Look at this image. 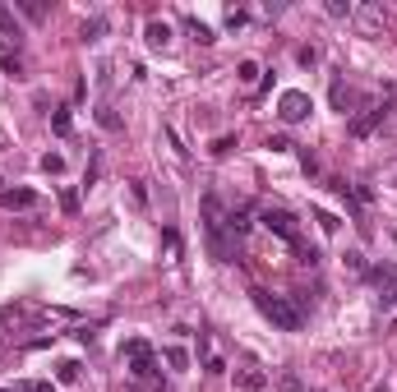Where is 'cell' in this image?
Segmentation results:
<instances>
[{"label":"cell","mask_w":397,"mask_h":392,"mask_svg":"<svg viewBox=\"0 0 397 392\" xmlns=\"http://www.w3.org/2000/svg\"><path fill=\"white\" fill-rule=\"evenodd\" d=\"M254 305H259V314L273 323V328L282 332H301L305 328V314L296 309V300L291 296H273V291H254Z\"/></svg>","instance_id":"cell-1"},{"label":"cell","mask_w":397,"mask_h":392,"mask_svg":"<svg viewBox=\"0 0 397 392\" xmlns=\"http://www.w3.org/2000/svg\"><path fill=\"white\" fill-rule=\"evenodd\" d=\"M125 355H130V374L139 378V383H148V378H157V355L148 342H125Z\"/></svg>","instance_id":"cell-2"},{"label":"cell","mask_w":397,"mask_h":392,"mask_svg":"<svg viewBox=\"0 0 397 392\" xmlns=\"http://www.w3.org/2000/svg\"><path fill=\"white\" fill-rule=\"evenodd\" d=\"M309 111H314V102H309V92H301V88H287L282 97H277V116H282L287 125L309 121Z\"/></svg>","instance_id":"cell-3"},{"label":"cell","mask_w":397,"mask_h":392,"mask_svg":"<svg viewBox=\"0 0 397 392\" xmlns=\"http://www.w3.org/2000/svg\"><path fill=\"white\" fill-rule=\"evenodd\" d=\"M263 227L273 231V236H282V240L287 245H296V249H301V254H305V245H301V227H296V217H291V212H282V208H268L259 217Z\"/></svg>","instance_id":"cell-4"},{"label":"cell","mask_w":397,"mask_h":392,"mask_svg":"<svg viewBox=\"0 0 397 392\" xmlns=\"http://www.w3.org/2000/svg\"><path fill=\"white\" fill-rule=\"evenodd\" d=\"M369 282L379 287V305L397 314V268L393 263H379V268H369Z\"/></svg>","instance_id":"cell-5"},{"label":"cell","mask_w":397,"mask_h":392,"mask_svg":"<svg viewBox=\"0 0 397 392\" xmlns=\"http://www.w3.org/2000/svg\"><path fill=\"white\" fill-rule=\"evenodd\" d=\"M383 116H388V102H383V106H369L365 116H356V121H352V138H369V134L383 125Z\"/></svg>","instance_id":"cell-6"},{"label":"cell","mask_w":397,"mask_h":392,"mask_svg":"<svg viewBox=\"0 0 397 392\" xmlns=\"http://www.w3.org/2000/svg\"><path fill=\"white\" fill-rule=\"evenodd\" d=\"M0 208H10V212H23V208H37V194L32 189H0Z\"/></svg>","instance_id":"cell-7"},{"label":"cell","mask_w":397,"mask_h":392,"mask_svg":"<svg viewBox=\"0 0 397 392\" xmlns=\"http://www.w3.org/2000/svg\"><path fill=\"white\" fill-rule=\"evenodd\" d=\"M143 37H148V46H153V51H162V46L171 42V23H167V19H148Z\"/></svg>","instance_id":"cell-8"},{"label":"cell","mask_w":397,"mask_h":392,"mask_svg":"<svg viewBox=\"0 0 397 392\" xmlns=\"http://www.w3.org/2000/svg\"><path fill=\"white\" fill-rule=\"evenodd\" d=\"M0 70H5V74H19V70H23V61H19V42H10V37H0Z\"/></svg>","instance_id":"cell-9"},{"label":"cell","mask_w":397,"mask_h":392,"mask_svg":"<svg viewBox=\"0 0 397 392\" xmlns=\"http://www.w3.org/2000/svg\"><path fill=\"white\" fill-rule=\"evenodd\" d=\"M236 383H241L245 392H263V388H268V374H263V369H250V364H245V369H236Z\"/></svg>","instance_id":"cell-10"},{"label":"cell","mask_w":397,"mask_h":392,"mask_svg":"<svg viewBox=\"0 0 397 392\" xmlns=\"http://www.w3.org/2000/svg\"><path fill=\"white\" fill-rule=\"evenodd\" d=\"M185 28H190V37H194V42H203V46L217 42V32L208 28V23H198V19H185Z\"/></svg>","instance_id":"cell-11"},{"label":"cell","mask_w":397,"mask_h":392,"mask_svg":"<svg viewBox=\"0 0 397 392\" xmlns=\"http://www.w3.org/2000/svg\"><path fill=\"white\" fill-rule=\"evenodd\" d=\"M97 125H102L107 134H116V130H121V116H116V106H97Z\"/></svg>","instance_id":"cell-12"},{"label":"cell","mask_w":397,"mask_h":392,"mask_svg":"<svg viewBox=\"0 0 397 392\" xmlns=\"http://www.w3.org/2000/svg\"><path fill=\"white\" fill-rule=\"evenodd\" d=\"M236 79H241L245 88H254V83H259V61H241V70H236Z\"/></svg>","instance_id":"cell-13"},{"label":"cell","mask_w":397,"mask_h":392,"mask_svg":"<svg viewBox=\"0 0 397 392\" xmlns=\"http://www.w3.org/2000/svg\"><path fill=\"white\" fill-rule=\"evenodd\" d=\"M383 19H388V14H383L379 5H369V10H360V23H365V32H374V28L383 23Z\"/></svg>","instance_id":"cell-14"},{"label":"cell","mask_w":397,"mask_h":392,"mask_svg":"<svg viewBox=\"0 0 397 392\" xmlns=\"http://www.w3.org/2000/svg\"><path fill=\"white\" fill-rule=\"evenodd\" d=\"M51 130H56V134H70V106H56V111H51Z\"/></svg>","instance_id":"cell-15"},{"label":"cell","mask_w":397,"mask_h":392,"mask_svg":"<svg viewBox=\"0 0 397 392\" xmlns=\"http://www.w3.org/2000/svg\"><path fill=\"white\" fill-rule=\"evenodd\" d=\"M167 364L171 369H190V351L185 347H167Z\"/></svg>","instance_id":"cell-16"},{"label":"cell","mask_w":397,"mask_h":392,"mask_svg":"<svg viewBox=\"0 0 397 392\" xmlns=\"http://www.w3.org/2000/svg\"><path fill=\"white\" fill-rule=\"evenodd\" d=\"M42 171H46V176H61V171H65V157H61V152H46V157H42Z\"/></svg>","instance_id":"cell-17"},{"label":"cell","mask_w":397,"mask_h":392,"mask_svg":"<svg viewBox=\"0 0 397 392\" xmlns=\"http://www.w3.org/2000/svg\"><path fill=\"white\" fill-rule=\"evenodd\" d=\"M227 231L245 236V231H250V212H231V217H227Z\"/></svg>","instance_id":"cell-18"},{"label":"cell","mask_w":397,"mask_h":392,"mask_svg":"<svg viewBox=\"0 0 397 392\" xmlns=\"http://www.w3.org/2000/svg\"><path fill=\"white\" fill-rule=\"evenodd\" d=\"M328 14L333 19H352V0H328Z\"/></svg>","instance_id":"cell-19"},{"label":"cell","mask_w":397,"mask_h":392,"mask_svg":"<svg viewBox=\"0 0 397 392\" xmlns=\"http://www.w3.org/2000/svg\"><path fill=\"white\" fill-rule=\"evenodd\" d=\"M102 28H107L102 19H88V23H83V42H97V37H102Z\"/></svg>","instance_id":"cell-20"},{"label":"cell","mask_w":397,"mask_h":392,"mask_svg":"<svg viewBox=\"0 0 397 392\" xmlns=\"http://www.w3.org/2000/svg\"><path fill=\"white\" fill-rule=\"evenodd\" d=\"M333 106L347 111V83H342V79H333Z\"/></svg>","instance_id":"cell-21"},{"label":"cell","mask_w":397,"mask_h":392,"mask_svg":"<svg viewBox=\"0 0 397 392\" xmlns=\"http://www.w3.org/2000/svg\"><path fill=\"white\" fill-rule=\"evenodd\" d=\"M61 383H79V360H65L61 364Z\"/></svg>","instance_id":"cell-22"},{"label":"cell","mask_w":397,"mask_h":392,"mask_svg":"<svg viewBox=\"0 0 397 392\" xmlns=\"http://www.w3.org/2000/svg\"><path fill=\"white\" fill-rule=\"evenodd\" d=\"M245 19H250L245 10H227V28H231V32H236V28H245Z\"/></svg>","instance_id":"cell-23"},{"label":"cell","mask_w":397,"mask_h":392,"mask_svg":"<svg viewBox=\"0 0 397 392\" xmlns=\"http://www.w3.org/2000/svg\"><path fill=\"white\" fill-rule=\"evenodd\" d=\"M61 208H65V212H79V189H65V194H61Z\"/></svg>","instance_id":"cell-24"},{"label":"cell","mask_w":397,"mask_h":392,"mask_svg":"<svg viewBox=\"0 0 397 392\" xmlns=\"http://www.w3.org/2000/svg\"><path fill=\"white\" fill-rule=\"evenodd\" d=\"M301 65H319V46H301Z\"/></svg>","instance_id":"cell-25"},{"label":"cell","mask_w":397,"mask_h":392,"mask_svg":"<svg viewBox=\"0 0 397 392\" xmlns=\"http://www.w3.org/2000/svg\"><path fill=\"white\" fill-rule=\"evenodd\" d=\"M231 148H236V138H217V143H213V152H217V157H227Z\"/></svg>","instance_id":"cell-26"},{"label":"cell","mask_w":397,"mask_h":392,"mask_svg":"<svg viewBox=\"0 0 397 392\" xmlns=\"http://www.w3.org/2000/svg\"><path fill=\"white\" fill-rule=\"evenodd\" d=\"M268 148H273V152H287V148H291V138H287V134H277V138H268Z\"/></svg>","instance_id":"cell-27"},{"label":"cell","mask_w":397,"mask_h":392,"mask_svg":"<svg viewBox=\"0 0 397 392\" xmlns=\"http://www.w3.org/2000/svg\"><path fill=\"white\" fill-rule=\"evenodd\" d=\"M28 392H56V383H28Z\"/></svg>","instance_id":"cell-28"},{"label":"cell","mask_w":397,"mask_h":392,"mask_svg":"<svg viewBox=\"0 0 397 392\" xmlns=\"http://www.w3.org/2000/svg\"><path fill=\"white\" fill-rule=\"evenodd\" d=\"M0 392H28V388H0Z\"/></svg>","instance_id":"cell-29"}]
</instances>
